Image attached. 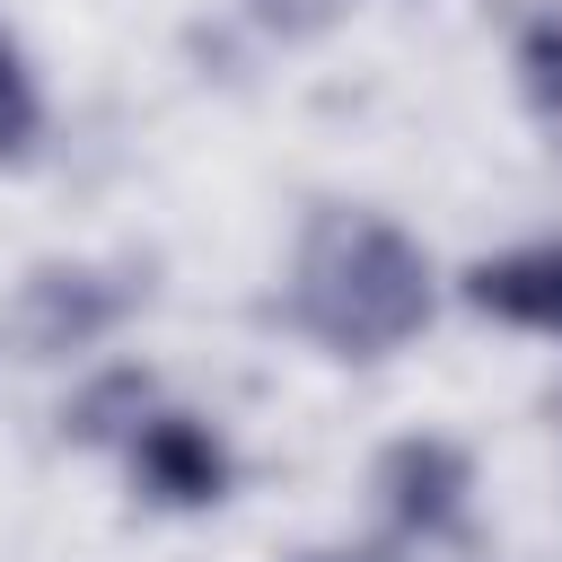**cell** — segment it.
<instances>
[{
	"label": "cell",
	"mask_w": 562,
	"mask_h": 562,
	"mask_svg": "<svg viewBox=\"0 0 562 562\" xmlns=\"http://www.w3.org/2000/svg\"><path fill=\"white\" fill-rule=\"evenodd\" d=\"M430 307H439V272L395 220H378V211H316L307 220L281 316L316 351L386 360L430 325Z\"/></svg>",
	"instance_id": "1"
},
{
	"label": "cell",
	"mask_w": 562,
	"mask_h": 562,
	"mask_svg": "<svg viewBox=\"0 0 562 562\" xmlns=\"http://www.w3.org/2000/svg\"><path fill=\"white\" fill-rule=\"evenodd\" d=\"M140 307H149V263H132V255L123 263H97V255L35 263L18 281V299L0 307V360H70V351H97Z\"/></svg>",
	"instance_id": "2"
},
{
	"label": "cell",
	"mask_w": 562,
	"mask_h": 562,
	"mask_svg": "<svg viewBox=\"0 0 562 562\" xmlns=\"http://www.w3.org/2000/svg\"><path fill=\"white\" fill-rule=\"evenodd\" d=\"M369 492H378V518L404 536V544H439L465 527V501H474V457L448 439V430H404L378 448L369 465Z\"/></svg>",
	"instance_id": "3"
},
{
	"label": "cell",
	"mask_w": 562,
	"mask_h": 562,
	"mask_svg": "<svg viewBox=\"0 0 562 562\" xmlns=\"http://www.w3.org/2000/svg\"><path fill=\"white\" fill-rule=\"evenodd\" d=\"M123 474H132V492H140L149 509H220L228 483H237V457H228V439H220L202 413L158 404V413L123 439Z\"/></svg>",
	"instance_id": "4"
},
{
	"label": "cell",
	"mask_w": 562,
	"mask_h": 562,
	"mask_svg": "<svg viewBox=\"0 0 562 562\" xmlns=\"http://www.w3.org/2000/svg\"><path fill=\"white\" fill-rule=\"evenodd\" d=\"M457 299L509 334H544L562 342V237H527V246H501L483 263H465Z\"/></svg>",
	"instance_id": "5"
},
{
	"label": "cell",
	"mask_w": 562,
	"mask_h": 562,
	"mask_svg": "<svg viewBox=\"0 0 562 562\" xmlns=\"http://www.w3.org/2000/svg\"><path fill=\"white\" fill-rule=\"evenodd\" d=\"M149 413H158V378L140 360H114V369H88L61 395V439L70 448H123Z\"/></svg>",
	"instance_id": "6"
},
{
	"label": "cell",
	"mask_w": 562,
	"mask_h": 562,
	"mask_svg": "<svg viewBox=\"0 0 562 562\" xmlns=\"http://www.w3.org/2000/svg\"><path fill=\"white\" fill-rule=\"evenodd\" d=\"M35 140H44V88H35L18 35L0 26V158H26Z\"/></svg>",
	"instance_id": "7"
},
{
	"label": "cell",
	"mask_w": 562,
	"mask_h": 562,
	"mask_svg": "<svg viewBox=\"0 0 562 562\" xmlns=\"http://www.w3.org/2000/svg\"><path fill=\"white\" fill-rule=\"evenodd\" d=\"M518 79H527V97L544 114H562V18H536L518 35Z\"/></svg>",
	"instance_id": "8"
},
{
	"label": "cell",
	"mask_w": 562,
	"mask_h": 562,
	"mask_svg": "<svg viewBox=\"0 0 562 562\" xmlns=\"http://www.w3.org/2000/svg\"><path fill=\"white\" fill-rule=\"evenodd\" d=\"M255 9V26H272V35H316V26H334L351 0H246Z\"/></svg>",
	"instance_id": "9"
},
{
	"label": "cell",
	"mask_w": 562,
	"mask_h": 562,
	"mask_svg": "<svg viewBox=\"0 0 562 562\" xmlns=\"http://www.w3.org/2000/svg\"><path fill=\"white\" fill-rule=\"evenodd\" d=\"M290 562H395V544H351V536H334V544H299Z\"/></svg>",
	"instance_id": "10"
},
{
	"label": "cell",
	"mask_w": 562,
	"mask_h": 562,
	"mask_svg": "<svg viewBox=\"0 0 562 562\" xmlns=\"http://www.w3.org/2000/svg\"><path fill=\"white\" fill-rule=\"evenodd\" d=\"M544 413H553V430H562V386H553V404H544Z\"/></svg>",
	"instance_id": "11"
}]
</instances>
